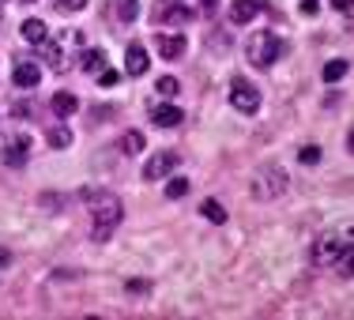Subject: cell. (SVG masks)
I'll use <instances>...</instances> for the list:
<instances>
[{
    "mask_svg": "<svg viewBox=\"0 0 354 320\" xmlns=\"http://www.w3.org/2000/svg\"><path fill=\"white\" fill-rule=\"evenodd\" d=\"M347 147H351V155H354V129H351V136H347Z\"/></svg>",
    "mask_w": 354,
    "mask_h": 320,
    "instance_id": "f546056e",
    "label": "cell"
},
{
    "mask_svg": "<svg viewBox=\"0 0 354 320\" xmlns=\"http://www.w3.org/2000/svg\"><path fill=\"white\" fill-rule=\"evenodd\" d=\"M49 147H72V129H64V124H57V129L49 132Z\"/></svg>",
    "mask_w": 354,
    "mask_h": 320,
    "instance_id": "ffe728a7",
    "label": "cell"
},
{
    "mask_svg": "<svg viewBox=\"0 0 354 320\" xmlns=\"http://www.w3.org/2000/svg\"><path fill=\"white\" fill-rule=\"evenodd\" d=\"M0 4H4V0H0Z\"/></svg>",
    "mask_w": 354,
    "mask_h": 320,
    "instance_id": "1f68e13d",
    "label": "cell"
},
{
    "mask_svg": "<svg viewBox=\"0 0 354 320\" xmlns=\"http://www.w3.org/2000/svg\"><path fill=\"white\" fill-rule=\"evenodd\" d=\"M200 215H204L207 223H218V226L226 223V207L218 204V200H204V204H200Z\"/></svg>",
    "mask_w": 354,
    "mask_h": 320,
    "instance_id": "9a60e30c",
    "label": "cell"
},
{
    "mask_svg": "<svg viewBox=\"0 0 354 320\" xmlns=\"http://www.w3.org/2000/svg\"><path fill=\"white\" fill-rule=\"evenodd\" d=\"M351 249H354V218L339 223L328 234H320L317 245H313V264H339Z\"/></svg>",
    "mask_w": 354,
    "mask_h": 320,
    "instance_id": "6da1fadb",
    "label": "cell"
},
{
    "mask_svg": "<svg viewBox=\"0 0 354 320\" xmlns=\"http://www.w3.org/2000/svg\"><path fill=\"white\" fill-rule=\"evenodd\" d=\"M286 185H290V178H286V170L283 166H264V170H257L252 173V181H249V192L257 200H279L283 192H286Z\"/></svg>",
    "mask_w": 354,
    "mask_h": 320,
    "instance_id": "3957f363",
    "label": "cell"
},
{
    "mask_svg": "<svg viewBox=\"0 0 354 320\" xmlns=\"http://www.w3.org/2000/svg\"><path fill=\"white\" fill-rule=\"evenodd\" d=\"M279 35H272V30H257V35L249 38V64H257V68H272L275 57H279Z\"/></svg>",
    "mask_w": 354,
    "mask_h": 320,
    "instance_id": "277c9868",
    "label": "cell"
},
{
    "mask_svg": "<svg viewBox=\"0 0 354 320\" xmlns=\"http://www.w3.org/2000/svg\"><path fill=\"white\" fill-rule=\"evenodd\" d=\"M151 121L162 124V129H177L185 121V113H181V106H155L151 109Z\"/></svg>",
    "mask_w": 354,
    "mask_h": 320,
    "instance_id": "30bf717a",
    "label": "cell"
},
{
    "mask_svg": "<svg viewBox=\"0 0 354 320\" xmlns=\"http://www.w3.org/2000/svg\"><path fill=\"white\" fill-rule=\"evenodd\" d=\"M124 64H129V75H143V72H147V49L132 41L129 53H124Z\"/></svg>",
    "mask_w": 354,
    "mask_h": 320,
    "instance_id": "7c38bea8",
    "label": "cell"
},
{
    "mask_svg": "<svg viewBox=\"0 0 354 320\" xmlns=\"http://www.w3.org/2000/svg\"><path fill=\"white\" fill-rule=\"evenodd\" d=\"M121 151H124V155H140V151H143V132H124V136H121Z\"/></svg>",
    "mask_w": 354,
    "mask_h": 320,
    "instance_id": "e0dca14e",
    "label": "cell"
},
{
    "mask_svg": "<svg viewBox=\"0 0 354 320\" xmlns=\"http://www.w3.org/2000/svg\"><path fill=\"white\" fill-rule=\"evenodd\" d=\"M230 106L238 109V113H257L260 109V91L245 79H234L230 83Z\"/></svg>",
    "mask_w": 354,
    "mask_h": 320,
    "instance_id": "5b68a950",
    "label": "cell"
},
{
    "mask_svg": "<svg viewBox=\"0 0 354 320\" xmlns=\"http://www.w3.org/2000/svg\"><path fill=\"white\" fill-rule=\"evenodd\" d=\"M87 196V204H91V215H95V238L102 241L109 238V230H113L117 223H121V215H124V207H121V200L113 196V192H83Z\"/></svg>",
    "mask_w": 354,
    "mask_h": 320,
    "instance_id": "7a4b0ae2",
    "label": "cell"
},
{
    "mask_svg": "<svg viewBox=\"0 0 354 320\" xmlns=\"http://www.w3.org/2000/svg\"><path fill=\"white\" fill-rule=\"evenodd\" d=\"M301 12H306V15H317V0H306V4H301Z\"/></svg>",
    "mask_w": 354,
    "mask_h": 320,
    "instance_id": "f1b7e54d",
    "label": "cell"
},
{
    "mask_svg": "<svg viewBox=\"0 0 354 320\" xmlns=\"http://www.w3.org/2000/svg\"><path fill=\"white\" fill-rule=\"evenodd\" d=\"M83 68L98 75V72L106 68V53H102V49H87V53H83Z\"/></svg>",
    "mask_w": 354,
    "mask_h": 320,
    "instance_id": "2e32d148",
    "label": "cell"
},
{
    "mask_svg": "<svg viewBox=\"0 0 354 320\" xmlns=\"http://www.w3.org/2000/svg\"><path fill=\"white\" fill-rule=\"evenodd\" d=\"M177 162H181V158H177L174 151H158V155L147 158V166H143V178H147V181H158V178H166V173H174Z\"/></svg>",
    "mask_w": 354,
    "mask_h": 320,
    "instance_id": "52a82bcc",
    "label": "cell"
},
{
    "mask_svg": "<svg viewBox=\"0 0 354 320\" xmlns=\"http://www.w3.org/2000/svg\"><path fill=\"white\" fill-rule=\"evenodd\" d=\"M30 136H23V132H12V136L4 140V147H0V158H4L8 166H23L27 162V155H30Z\"/></svg>",
    "mask_w": 354,
    "mask_h": 320,
    "instance_id": "8992f818",
    "label": "cell"
},
{
    "mask_svg": "<svg viewBox=\"0 0 354 320\" xmlns=\"http://www.w3.org/2000/svg\"><path fill=\"white\" fill-rule=\"evenodd\" d=\"M98 83H102V87H113V83H117V72L102 68V72H98Z\"/></svg>",
    "mask_w": 354,
    "mask_h": 320,
    "instance_id": "d4e9b609",
    "label": "cell"
},
{
    "mask_svg": "<svg viewBox=\"0 0 354 320\" xmlns=\"http://www.w3.org/2000/svg\"><path fill=\"white\" fill-rule=\"evenodd\" d=\"M27 4H35V0H27Z\"/></svg>",
    "mask_w": 354,
    "mask_h": 320,
    "instance_id": "4dcf8cb0",
    "label": "cell"
},
{
    "mask_svg": "<svg viewBox=\"0 0 354 320\" xmlns=\"http://www.w3.org/2000/svg\"><path fill=\"white\" fill-rule=\"evenodd\" d=\"M158 53L166 61H177L185 53V35H158Z\"/></svg>",
    "mask_w": 354,
    "mask_h": 320,
    "instance_id": "8fae6325",
    "label": "cell"
},
{
    "mask_svg": "<svg viewBox=\"0 0 354 320\" xmlns=\"http://www.w3.org/2000/svg\"><path fill=\"white\" fill-rule=\"evenodd\" d=\"M75 109H80V98L75 95H68V91H57L53 95V113L57 117H72Z\"/></svg>",
    "mask_w": 354,
    "mask_h": 320,
    "instance_id": "5bb4252c",
    "label": "cell"
},
{
    "mask_svg": "<svg viewBox=\"0 0 354 320\" xmlns=\"http://www.w3.org/2000/svg\"><path fill=\"white\" fill-rule=\"evenodd\" d=\"M332 8H335V12H351L354 0H332Z\"/></svg>",
    "mask_w": 354,
    "mask_h": 320,
    "instance_id": "83f0119b",
    "label": "cell"
},
{
    "mask_svg": "<svg viewBox=\"0 0 354 320\" xmlns=\"http://www.w3.org/2000/svg\"><path fill=\"white\" fill-rule=\"evenodd\" d=\"M324 83H335V79H343V75H347V61H328L324 64Z\"/></svg>",
    "mask_w": 354,
    "mask_h": 320,
    "instance_id": "d6986e66",
    "label": "cell"
},
{
    "mask_svg": "<svg viewBox=\"0 0 354 320\" xmlns=\"http://www.w3.org/2000/svg\"><path fill=\"white\" fill-rule=\"evenodd\" d=\"M298 158H301L306 166H317V162H320V147H317V143H306V147L298 151Z\"/></svg>",
    "mask_w": 354,
    "mask_h": 320,
    "instance_id": "7402d4cb",
    "label": "cell"
},
{
    "mask_svg": "<svg viewBox=\"0 0 354 320\" xmlns=\"http://www.w3.org/2000/svg\"><path fill=\"white\" fill-rule=\"evenodd\" d=\"M260 4H264V0H234V4H230V19L238 23V27H245V23H252L260 15Z\"/></svg>",
    "mask_w": 354,
    "mask_h": 320,
    "instance_id": "ba28073f",
    "label": "cell"
},
{
    "mask_svg": "<svg viewBox=\"0 0 354 320\" xmlns=\"http://www.w3.org/2000/svg\"><path fill=\"white\" fill-rule=\"evenodd\" d=\"M189 178H170V185H166V196L170 200H181V196H189Z\"/></svg>",
    "mask_w": 354,
    "mask_h": 320,
    "instance_id": "ac0fdd59",
    "label": "cell"
},
{
    "mask_svg": "<svg viewBox=\"0 0 354 320\" xmlns=\"http://www.w3.org/2000/svg\"><path fill=\"white\" fill-rule=\"evenodd\" d=\"M12 79H15V87L30 91V87H38L41 72H38V64H30V61H19V64H15V72H12Z\"/></svg>",
    "mask_w": 354,
    "mask_h": 320,
    "instance_id": "9c48e42d",
    "label": "cell"
},
{
    "mask_svg": "<svg viewBox=\"0 0 354 320\" xmlns=\"http://www.w3.org/2000/svg\"><path fill=\"white\" fill-rule=\"evenodd\" d=\"M140 15V8H136V0H121V8H117V19H124V23H132Z\"/></svg>",
    "mask_w": 354,
    "mask_h": 320,
    "instance_id": "44dd1931",
    "label": "cell"
},
{
    "mask_svg": "<svg viewBox=\"0 0 354 320\" xmlns=\"http://www.w3.org/2000/svg\"><path fill=\"white\" fill-rule=\"evenodd\" d=\"M8 264H12V252H8V245H0V272H8Z\"/></svg>",
    "mask_w": 354,
    "mask_h": 320,
    "instance_id": "484cf974",
    "label": "cell"
},
{
    "mask_svg": "<svg viewBox=\"0 0 354 320\" xmlns=\"http://www.w3.org/2000/svg\"><path fill=\"white\" fill-rule=\"evenodd\" d=\"M57 8H64V12H83L87 0H57Z\"/></svg>",
    "mask_w": 354,
    "mask_h": 320,
    "instance_id": "cb8c5ba5",
    "label": "cell"
},
{
    "mask_svg": "<svg viewBox=\"0 0 354 320\" xmlns=\"http://www.w3.org/2000/svg\"><path fill=\"white\" fill-rule=\"evenodd\" d=\"M19 30H23V38H27L30 46H46V41H49V30H46V23H41V19H27Z\"/></svg>",
    "mask_w": 354,
    "mask_h": 320,
    "instance_id": "4fadbf2b",
    "label": "cell"
},
{
    "mask_svg": "<svg viewBox=\"0 0 354 320\" xmlns=\"http://www.w3.org/2000/svg\"><path fill=\"white\" fill-rule=\"evenodd\" d=\"M155 91H158V95H162V98H174V95H177V79H174V75H162Z\"/></svg>",
    "mask_w": 354,
    "mask_h": 320,
    "instance_id": "603a6c76",
    "label": "cell"
},
{
    "mask_svg": "<svg viewBox=\"0 0 354 320\" xmlns=\"http://www.w3.org/2000/svg\"><path fill=\"white\" fill-rule=\"evenodd\" d=\"M343 275H354V249L343 256Z\"/></svg>",
    "mask_w": 354,
    "mask_h": 320,
    "instance_id": "4316f807",
    "label": "cell"
}]
</instances>
